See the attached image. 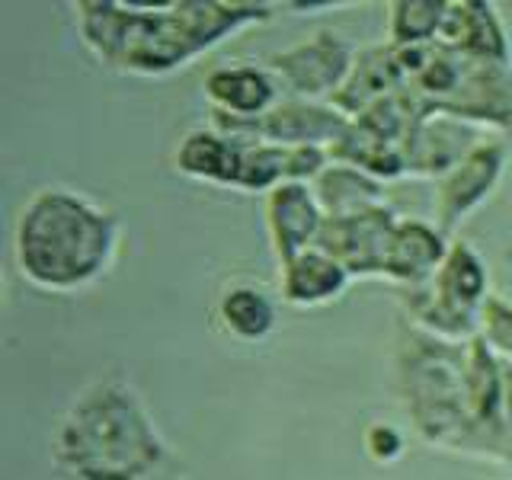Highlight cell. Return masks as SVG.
<instances>
[{
  "instance_id": "22",
  "label": "cell",
  "mask_w": 512,
  "mask_h": 480,
  "mask_svg": "<svg viewBox=\"0 0 512 480\" xmlns=\"http://www.w3.org/2000/svg\"><path fill=\"white\" fill-rule=\"evenodd\" d=\"M362 448H365V455L372 461L394 464V461L404 458L407 439H404V432H400L397 426H391V423H368L362 429Z\"/></svg>"
},
{
  "instance_id": "12",
  "label": "cell",
  "mask_w": 512,
  "mask_h": 480,
  "mask_svg": "<svg viewBox=\"0 0 512 480\" xmlns=\"http://www.w3.org/2000/svg\"><path fill=\"white\" fill-rule=\"evenodd\" d=\"M279 77L269 71V64L253 61H231L212 68L205 77V100L212 116L256 122L269 109H276L279 100Z\"/></svg>"
},
{
  "instance_id": "4",
  "label": "cell",
  "mask_w": 512,
  "mask_h": 480,
  "mask_svg": "<svg viewBox=\"0 0 512 480\" xmlns=\"http://www.w3.org/2000/svg\"><path fill=\"white\" fill-rule=\"evenodd\" d=\"M468 352L471 343H445L407 327L397 343V400L426 445L474 458Z\"/></svg>"
},
{
  "instance_id": "18",
  "label": "cell",
  "mask_w": 512,
  "mask_h": 480,
  "mask_svg": "<svg viewBox=\"0 0 512 480\" xmlns=\"http://www.w3.org/2000/svg\"><path fill=\"white\" fill-rule=\"evenodd\" d=\"M404 87H407V74H404V64H400L397 48L391 42L368 45V48H359L356 64H352L343 90L336 93L333 106L343 109L349 119H356L359 112H365L368 106H375L384 96H391Z\"/></svg>"
},
{
  "instance_id": "16",
  "label": "cell",
  "mask_w": 512,
  "mask_h": 480,
  "mask_svg": "<svg viewBox=\"0 0 512 480\" xmlns=\"http://www.w3.org/2000/svg\"><path fill=\"white\" fill-rule=\"evenodd\" d=\"M244 144L247 141H237L231 135L218 132V128H212V125L189 128V132L176 141L173 170L180 176H186V180L208 183V186H218V189H234Z\"/></svg>"
},
{
  "instance_id": "20",
  "label": "cell",
  "mask_w": 512,
  "mask_h": 480,
  "mask_svg": "<svg viewBox=\"0 0 512 480\" xmlns=\"http://www.w3.org/2000/svg\"><path fill=\"white\" fill-rule=\"evenodd\" d=\"M445 16V0H397V4L388 7V39L394 48L436 45Z\"/></svg>"
},
{
  "instance_id": "1",
  "label": "cell",
  "mask_w": 512,
  "mask_h": 480,
  "mask_svg": "<svg viewBox=\"0 0 512 480\" xmlns=\"http://www.w3.org/2000/svg\"><path fill=\"white\" fill-rule=\"evenodd\" d=\"M61 480H186V464L125 375L84 384L52 429Z\"/></svg>"
},
{
  "instance_id": "19",
  "label": "cell",
  "mask_w": 512,
  "mask_h": 480,
  "mask_svg": "<svg viewBox=\"0 0 512 480\" xmlns=\"http://www.w3.org/2000/svg\"><path fill=\"white\" fill-rule=\"evenodd\" d=\"M311 186L327 218H346V215L368 212V208L388 205L381 180H375L372 173H365L359 167L340 164V160H330V167Z\"/></svg>"
},
{
  "instance_id": "13",
  "label": "cell",
  "mask_w": 512,
  "mask_h": 480,
  "mask_svg": "<svg viewBox=\"0 0 512 480\" xmlns=\"http://www.w3.org/2000/svg\"><path fill=\"white\" fill-rule=\"evenodd\" d=\"M448 250H452V244H448V234L439 224H426L420 218H400L388 256H384L381 279L400 288L423 285L439 272Z\"/></svg>"
},
{
  "instance_id": "11",
  "label": "cell",
  "mask_w": 512,
  "mask_h": 480,
  "mask_svg": "<svg viewBox=\"0 0 512 480\" xmlns=\"http://www.w3.org/2000/svg\"><path fill=\"white\" fill-rule=\"evenodd\" d=\"M266 234L269 250L276 263H288L292 256L317 247L320 231H324L327 215L320 208L311 183H285L263 196Z\"/></svg>"
},
{
  "instance_id": "2",
  "label": "cell",
  "mask_w": 512,
  "mask_h": 480,
  "mask_svg": "<svg viewBox=\"0 0 512 480\" xmlns=\"http://www.w3.org/2000/svg\"><path fill=\"white\" fill-rule=\"evenodd\" d=\"M74 20L87 52L122 74L164 77L189 68L228 36L263 26L269 4H218V0H180L167 7H128L116 0L77 4Z\"/></svg>"
},
{
  "instance_id": "5",
  "label": "cell",
  "mask_w": 512,
  "mask_h": 480,
  "mask_svg": "<svg viewBox=\"0 0 512 480\" xmlns=\"http://www.w3.org/2000/svg\"><path fill=\"white\" fill-rule=\"evenodd\" d=\"M490 298V272L471 244L455 240L439 272L423 285L400 288L407 324L445 343L477 340L480 311Z\"/></svg>"
},
{
  "instance_id": "17",
  "label": "cell",
  "mask_w": 512,
  "mask_h": 480,
  "mask_svg": "<svg viewBox=\"0 0 512 480\" xmlns=\"http://www.w3.org/2000/svg\"><path fill=\"white\" fill-rule=\"evenodd\" d=\"M439 45L455 48V52L490 61V64H509V45L500 23V13L493 4L484 0H461V4H448V16L442 26Z\"/></svg>"
},
{
  "instance_id": "15",
  "label": "cell",
  "mask_w": 512,
  "mask_h": 480,
  "mask_svg": "<svg viewBox=\"0 0 512 480\" xmlns=\"http://www.w3.org/2000/svg\"><path fill=\"white\" fill-rule=\"evenodd\" d=\"M349 285V269L320 247L304 250L279 266V295L288 308L298 311L324 308V304L340 301Z\"/></svg>"
},
{
  "instance_id": "3",
  "label": "cell",
  "mask_w": 512,
  "mask_h": 480,
  "mask_svg": "<svg viewBox=\"0 0 512 480\" xmlns=\"http://www.w3.org/2000/svg\"><path fill=\"white\" fill-rule=\"evenodd\" d=\"M122 221L103 202L71 186H42L20 205L10 256L29 288L80 295L100 285L122 250Z\"/></svg>"
},
{
  "instance_id": "9",
  "label": "cell",
  "mask_w": 512,
  "mask_h": 480,
  "mask_svg": "<svg viewBox=\"0 0 512 480\" xmlns=\"http://www.w3.org/2000/svg\"><path fill=\"white\" fill-rule=\"evenodd\" d=\"M397 221L400 215L391 212V205H378L346 218H327L317 247L340 260L352 279H381Z\"/></svg>"
},
{
  "instance_id": "6",
  "label": "cell",
  "mask_w": 512,
  "mask_h": 480,
  "mask_svg": "<svg viewBox=\"0 0 512 480\" xmlns=\"http://www.w3.org/2000/svg\"><path fill=\"white\" fill-rule=\"evenodd\" d=\"M356 55L359 48H352L340 32L320 29L314 36L282 48V52H272L266 64L279 77L282 90H288V96L311 103H333L352 64H356Z\"/></svg>"
},
{
  "instance_id": "14",
  "label": "cell",
  "mask_w": 512,
  "mask_h": 480,
  "mask_svg": "<svg viewBox=\"0 0 512 480\" xmlns=\"http://www.w3.org/2000/svg\"><path fill=\"white\" fill-rule=\"evenodd\" d=\"M212 324L234 343H263L279 324V304L260 282L234 279L212 304Z\"/></svg>"
},
{
  "instance_id": "7",
  "label": "cell",
  "mask_w": 512,
  "mask_h": 480,
  "mask_svg": "<svg viewBox=\"0 0 512 480\" xmlns=\"http://www.w3.org/2000/svg\"><path fill=\"white\" fill-rule=\"evenodd\" d=\"M212 128L231 135L237 141H269L282 144V148H324L330 151L336 141L343 138L349 128V116L333 103H311L288 96L276 109H269L263 119L256 122H237L212 116Z\"/></svg>"
},
{
  "instance_id": "23",
  "label": "cell",
  "mask_w": 512,
  "mask_h": 480,
  "mask_svg": "<svg viewBox=\"0 0 512 480\" xmlns=\"http://www.w3.org/2000/svg\"><path fill=\"white\" fill-rule=\"evenodd\" d=\"M285 10H301V16H317L314 10H340L349 4H340V0H327V4H282Z\"/></svg>"
},
{
  "instance_id": "21",
  "label": "cell",
  "mask_w": 512,
  "mask_h": 480,
  "mask_svg": "<svg viewBox=\"0 0 512 480\" xmlns=\"http://www.w3.org/2000/svg\"><path fill=\"white\" fill-rule=\"evenodd\" d=\"M477 340L484 343L496 359L512 365V301L503 295H490L480 311Z\"/></svg>"
},
{
  "instance_id": "8",
  "label": "cell",
  "mask_w": 512,
  "mask_h": 480,
  "mask_svg": "<svg viewBox=\"0 0 512 480\" xmlns=\"http://www.w3.org/2000/svg\"><path fill=\"white\" fill-rule=\"evenodd\" d=\"M509 167V144L506 141H484L461 160V164L442 176L436 189V224L452 234L471 215L484 208L493 192L500 189Z\"/></svg>"
},
{
  "instance_id": "10",
  "label": "cell",
  "mask_w": 512,
  "mask_h": 480,
  "mask_svg": "<svg viewBox=\"0 0 512 480\" xmlns=\"http://www.w3.org/2000/svg\"><path fill=\"white\" fill-rule=\"evenodd\" d=\"M484 128L448 116L439 109H426L420 119L413 122L410 135L404 141V167L407 176L416 180H442V176L452 173L464 157H468L480 141Z\"/></svg>"
}]
</instances>
